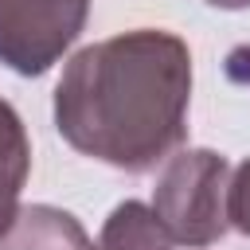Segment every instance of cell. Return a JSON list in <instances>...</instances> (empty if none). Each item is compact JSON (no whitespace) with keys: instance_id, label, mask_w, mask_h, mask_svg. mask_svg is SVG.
I'll return each instance as SVG.
<instances>
[{"instance_id":"cell-1","label":"cell","mask_w":250,"mask_h":250,"mask_svg":"<svg viewBox=\"0 0 250 250\" xmlns=\"http://www.w3.org/2000/svg\"><path fill=\"white\" fill-rule=\"evenodd\" d=\"M188 105V43L164 27H133L70 55L51 109L74 152L121 172H152L184 145Z\"/></svg>"},{"instance_id":"cell-2","label":"cell","mask_w":250,"mask_h":250,"mask_svg":"<svg viewBox=\"0 0 250 250\" xmlns=\"http://www.w3.org/2000/svg\"><path fill=\"white\" fill-rule=\"evenodd\" d=\"M230 164L215 148H180L160 164L152 211L180 246H215L230 230Z\"/></svg>"},{"instance_id":"cell-3","label":"cell","mask_w":250,"mask_h":250,"mask_svg":"<svg viewBox=\"0 0 250 250\" xmlns=\"http://www.w3.org/2000/svg\"><path fill=\"white\" fill-rule=\"evenodd\" d=\"M90 0H0V62L20 78L47 74L82 35Z\"/></svg>"},{"instance_id":"cell-4","label":"cell","mask_w":250,"mask_h":250,"mask_svg":"<svg viewBox=\"0 0 250 250\" xmlns=\"http://www.w3.org/2000/svg\"><path fill=\"white\" fill-rule=\"evenodd\" d=\"M0 250H98L86 227L51 203H27L0 230Z\"/></svg>"},{"instance_id":"cell-5","label":"cell","mask_w":250,"mask_h":250,"mask_svg":"<svg viewBox=\"0 0 250 250\" xmlns=\"http://www.w3.org/2000/svg\"><path fill=\"white\" fill-rule=\"evenodd\" d=\"M27 176H31V141L23 117L8 98H0V230L16 219Z\"/></svg>"},{"instance_id":"cell-6","label":"cell","mask_w":250,"mask_h":250,"mask_svg":"<svg viewBox=\"0 0 250 250\" xmlns=\"http://www.w3.org/2000/svg\"><path fill=\"white\" fill-rule=\"evenodd\" d=\"M98 250H176V242L148 203L125 199L105 215Z\"/></svg>"},{"instance_id":"cell-7","label":"cell","mask_w":250,"mask_h":250,"mask_svg":"<svg viewBox=\"0 0 250 250\" xmlns=\"http://www.w3.org/2000/svg\"><path fill=\"white\" fill-rule=\"evenodd\" d=\"M230 227L250 238V156L230 172Z\"/></svg>"},{"instance_id":"cell-8","label":"cell","mask_w":250,"mask_h":250,"mask_svg":"<svg viewBox=\"0 0 250 250\" xmlns=\"http://www.w3.org/2000/svg\"><path fill=\"white\" fill-rule=\"evenodd\" d=\"M203 4H211L219 12H246L250 8V0H203Z\"/></svg>"}]
</instances>
